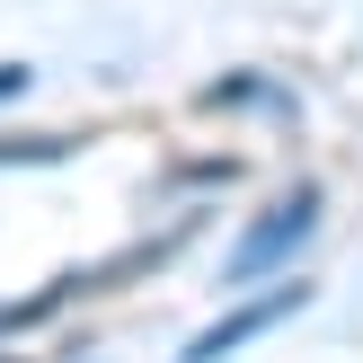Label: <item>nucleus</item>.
<instances>
[{
	"label": "nucleus",
	"mask_w": 363,
	"mask_h": 363,
	"mask_svg": "<svg viewBox=\"0 0 363 363\" xmlns=\"http://www.w3.org/2000/svg\"><path fill=\"white\" fill-rule=\"evenodd\" d=\"M319 222H328V186H319V177H284V186L257 195V213L240 222V240H230V257H222V284L230 293H266V284L301 275Z\"/></svg>",
	"instance_id": "f257e3e1"
},
{
	"label": "nucleus",
	"mask_w": 363,
	"mask_h": 363,
	"mask_svg": "<svg viewBox=\"0 0 363 363\" xmlns=\"http://www.w3.org/2000/svg\"><path fill=\"white\" fill-rule=\"evenodd\" d=\"M293 311H311V284H301V275L266 284V293H240V301H230V311L213 319L204 337H186V346H177V363H230V354H248V346H257V337H275Z\"/></svg>",
	"instance_id": "f03ea898"
},
{
	"label": "nucleus",
	"mask_w": 363,
	"mask_h": 363,
	"mask_svg": "<svg viewBox=\"0 0 363 363\" xmlns=\"http://www.w3.org/2000/svg\"><path fill=\"white\" fill-rule=\"evenodd\" d=\"M195 116H240V124H301V89L284 80V71H222V80H204V98H195Z\"/></svg>",
	"instance_id": "7ed1b4c3"
},
{
	"label": "nucleus",
	"mask_w": 363,
	"mask_h": 363,
	"mask_svg": "<svg viewBox=\"0 0 363 363\" xmlns=\"http://www.w3.org/2000/svg\"><path fill=\"white\" fill-rule=\"evenodd\" d=\"M71 151H80V133H45V124H18V133H0V177H9V169H62Z\"/></svg>",
	"instance_id": "20e7f679"
},
{
	"label": "nucleus",
	"mask_w": 363,
	"mask_h": 363,
	"mask_svg": "<svg viewBox=\"0 0 363 363\" xmlns=\"http://www.w3.org/2000/svg\"><path fill=\"white\" fill-rule=\"evenodd\" d=\"M240 177V160H177V169H160V186H195V195H213V186H230Z\"/></svg>",
	"instance_id": "39448f33"
},
{
	"label": "nucleus",
	"mask_w": 363,
	"mask_h": 363,
	"mask_svg": "<svg viewBox=\"0 0 363 363\" xmlns=\"http://www.w3.org/2000/svg\"><path fill=\"white\" fill-rule=\"evenodd\" d=\"M35 89V62H0V106H18Z\"/></svg>",
	"instance_id": "423d86ee"
},
{
	"label": "nucleus",
	"mask_w": 363,
	"mask_h": 363,
	"mask_svg": "<svg viewBox=\"0 0 363 363\" xmlns=\"http://www.w3.org/2000/svg\"><path fill=\"white\" fill-rule=\"evenodd\" d=\"M0 363H35V354H9V346H0Z\"/></svg>",
	"instance_id": "0eeeda50"
}]
</instances>
